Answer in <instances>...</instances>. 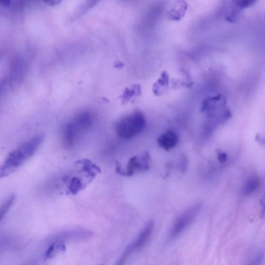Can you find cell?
I'll list each match as a JSON object with an SVG mask.
<instances>
[{"label": "cell", "mask_w": 265, "mask_h": 265, "mask_svg": "<svg viewBox=\"0 0 265 265\" xmlns=\"http://www.w3.org/2000/svg\"><path fill=\"white\" fill-rule=\"evenodd\" d=\"M44 137L43 135L33 137L13 151L0 165V179L13 173L34 155L41 147Z\"/></svg>", "instance_id": "1"}, {"label": "cell", "mask_w": 265, "mask_h": 265, "mask_svg": "<svg viewBox=\"0 0 265 265\" xmlns=\"http://www.w3.org/2000/svg\"><path fill=\"white\" fill-rule=\"evenodd\" d=\"M146 125V119L141 111H136L123 116L114 125L116 135L123 140H129L140 135Z\"/></svg>", "instance_id": "2"}, {"label": "cell", "mask_w": 265, "mask_h": 265, "mask_svg": "<svg viewBox=\"0 0 265 265\" xmlns=\"http://www.w3.org/2000/svg\"><path fill=\"white\" fill-rule=\"evenodd\" d=\"M93 118V115L90 112H81L66 124L62 131L64 145L68 147L73 146L80 136L84 134L91 126Z\"/></svg>", "instance_id": "3"}, {"label": "cell", "mask_w": 265, "mask_h": 265, "mask_svg": "<svg viewBox=\"0 0 265 265\" xmlns=\"http://www.w3.org/2000/svg\"><path fill=\"white\" fill-rule=\"evenodd\" d=\"M202 209V205L197 203L182 213L175 222L170 233L171 239L180 235L194 222Z\"/></svg>", "instance_id": "4"}, {"label": "cell", "mask_w": 265, "mask_h": 265, "mask_svg": "<svg viewBox=\"0 0 265 265\" xmlns=\"http://www.w3.org/2000/svg\"><path fill=\"white\" fill-rule=\"evenodd\" d=\"M28 63L23 57L15 59L10 66L8 84L12 89H17L22 85L28 69Z\"/></svg>", "instance_id": "5"}, {"label": "cell", "mask_w": 265, "mask_h": 265, "mask_svg": "<svg viewBox=\"0 0 265 265\" xmlns=\"http://www.w3.org/2000/svg\"><path fill=\"white\" fill-rule=\"evenodd\" d=\"M154 227V222L151 221L149 222L141 231V233L126 248L122 254L118 263L119 264L123 263L128 257L135 252L138 251L141 248L151 237Z\"/></svg>", "instance_id": "6"}, {"label": "cell", "mask_w": 265, "mask_h": 265, "mask_svg": "<svg viewBox=\"0 0 265 265\" xmlns=\"http://www.w3.org/2000/svg\"><path fill=\"white\" fill-rule=\"evenodd\" d=\"M150 157L148 153H146L141 156H135L131 158L127 164L126 171H122L117 169L118 173L125 176H130L136 172L147 171L150 168L149 163Z\"/></svg>", "instance_id": "7"}, {"label": "cell", "mask_w": 265, "mask_h": 265, "mask_svg": "<svg viewBox=\"0 0 265 265\" xmlns=\"http://www.w3.org/2000/svg\"><path fill=\"white\" fill-rule=\"evenodd\" d=\"M179 142V137L176 132L169 129L161 135L157 140L159 146L164 150L169 151L175 148Z\"/></svg>", "instance_id": "8"}, {"label": "cell", "mask_w": 265, "mask_h": 265, "mask_svg": "<svg viewBox=\"0 0 265 265\" xmlns=\"http://www.w3.org/2000/svg\"><path fill=\"white\" fill-rule=\"evenodd\" d=\"M176 6L171 9L168 18L172 21H178L183 18L188 9V4L185 0H177Z\"/></svg>", "instance_id": "9"}, {"label": "cell", "mask_w": 265, "mask_h": 265, "mask_svg": "<svg viewBox=\"0 0 265 265\" xmlns=\"http://www.w3.org/2000/svg\"><path fill=\"white\" fill-rule=\"evenodd\" d=\"M141 93V87L140 85H134L126 88L121 96L123 104L129 102L135 98L139 96Z\"/></svg>", "instance_id": "10"}, {"label": "cell", "mask_w": 265, "mask_h": 265, "mask_svg": "<svg viewBox=\"0 0 265 265\" xmlns=\"http://www.w3.org/2000/svg\"><path fill=\"white\" fill-rule=\"evenodd\" d=\"M259 185V179L257 177L248 178L243 187L242 194L245 196L252 194L257 190Z\"/></svg>", "instance_id": "11"}, {"label": "cell", "mask_w": 265, "mask_h": 265, "mask_svg": "<svg viewBox=\"0 0 265 265\" xmlns=\"http://www.w3.org/2000/svg\"><path fill=\"white\" fill-rule=\"evenodd\" d=\"M169 82V76L167 72L162 73L161 77L158 81L155 83L153 86V91L156 95H159L162 92L166 86H167Z\"/></svg>", "instance_id": "12"}, {"label": "cell", "mask_w": 265, "mask_h": 265, "mask_svg": "<svg viewBox=\"0 0 265 265\" xmlns=\"http://www.w3.org/2000/svg\"><path fill=\"white\" fill-rule=\"evenodd\" d=\"M15 200V196L12 195L7 200L6 202L0 207V221L6 216Z\"/></svg>", "instance_id": "13"}, {"label": "cell", "mask_w": 265, "mask_h": 265, "mask_svg": "<svg viewBox=\"0 0 265 265\" xmlns=\"http://www.w3.org/2000/svg\"><path fill=\"white\" fill-rule=\"evenodd\" d=\"M257 0H234L236 7L239 10L247 9L253 6Z\"/></svg>", "instance_id": "14"}, {"label": "cell", "mask_w": 265, "mask_h": 265, "mask_svg": "<svg viewBox=\"0 0 265 265\" xmlns=\"http://www.w3.org/2000/svg\"><path fill=\"white\" fill-rule=\"evenodd\" d=\"M82 185L81 180L77 178H74L71 183L70 191L73 194H76L78 191L81 190Z\"/></svg>", "instance_id": "15"}, {"label": "cell", "mask_w": 265, "mask_h": 265, "mask_svg": "<svg viewBox=\"0 0 265 265\" xmlns=\"http://www.w3.org/2000/svg\"><path fill=\"white\" fill-rule=\"evenodd\" d=\"M8 85H9L8 79H5L0 80V99L5 93Z\"/></svg>", "instance_id": "16"}, {"label": "cell", "mask_w": 265, "mask_h": 265, "mask_svg": "<svg viewBox=\"0 0 265 265\" xmlns=\"http://www.w3.org/2000/svg\"><path fill=\"white\" fill-rule=\"evenodd\" d=\"M188 162L186 158H182L181 159L180 167L182 172H185L187 169Z\"/></svg>", "instance_id": "17"}, {"label": "cell", "mask_w": 265, "mask_h": 265, "mask_svg": "<svg viewBox=\"0 0 265 265\" xmlns=\"http://www.w3.org/2000/svg\"><path fill=\"white\" fill-rule=\"evenodd\" d=\"M217 158L220 163H224L227 160V156L223 152H219L217 154Z\"/></svg>", "instance_id": "18"}, {"label": "cell", "mask_w": 265, "mask_h": 265, "mask_svg": "<svg viewBox=\"0 0 265 265\" xmlns=\"http://www.w3.org/2000/svg\"><path fill=\"white\" fill-rule=\"evenodd\" d=\"M99 0H88L87 4L84 9V12H86L91 9L93 7L96 5Z\"/></svg>", "instance_id": "19"}, {"label": "cell", "mask_w": 265, "mask_h": 265, "mask_svg": "<svg viewBox=\"0 0 265 265\" xmlns=\"http://www.w3.org/2000/svg\"><path fill=\"white\" fill-rule=\"evenodd\" d=\"M43 1L49 6L55 7L59 5L62 0H43Z\"/></svg>", "instance_id": "20"}, {"label": "cell", "mask_w": 265, "mask_h": 265, "mask_svg": "<svg viewBox=\"0 0 265 265\" xmlns=\"http://www.w3.org/2000/svg\"><path fill=\"white\" fill-rule=\"evenodd\" d=\"M11 3V0H0V6L3 7H8Z\"/></svg>", "instance_id": "21"}, {"label": "cell", "mask_w": 265, "mask_h": 265, "mask_svg": "<svg viewBox=\"0 0 265 265\" xmlns=\"http://www.w3.org/2000/svg\"><path fill=\"white\" fill-rule=\"evenodd\" d=\"M123 66L124 64L122 63L118 62L115 64L114 67L116 68L121 69L123 67Z\"/></svg>", "instance_id": "22"}]
</instances>
